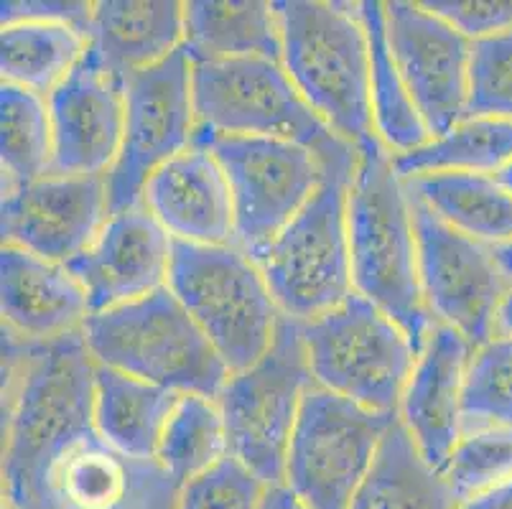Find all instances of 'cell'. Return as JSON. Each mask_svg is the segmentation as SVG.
Listing matches in <instances>:
<instances>
[{
	"instance_id": "obj_35",
	"label": "cell",
	"mask_w": 512,
	"mask_h": 509,
	"mask_svg": "<svg viewBox=\"0 0 512 509\" xmlns=\"http://www.w3.org/2000/svg\"><path fill=\"white\" fill-rule=\"evenodd\" d=\"M265 484L232 456L186 482L174 509H258Z\"/></svg>"
},
{
	"instance_id": "obj_22",
	"label": "cell",
	"mask_w": 512,
	"mask_h": 509,
	"mask_svg": "<svg viewBox=\"0 0 512 509\" xmlns=\"http://www.w3.org/2000/svg\"><path fill=\"white\" fill-rule=\"evenodd\" d=\"M184 3L100 0L92 6L90 44L120 74L156 67L184 46Z\"/></svg>"
},
{
	"instance_id": "obj_39",
	"label": "cell",
	"mask_w": 512,
	"mask_h": 509,
	"mask_svg": "<svg viewBox=\"0 0 512 509\" xmlns=\"http://www.w3.org/2000/svg\"><path fill=\"white\" fill-rule=\"evenodd\" d=\"M258 509H306V507H304V502H301V499L286 487V484H281V487L265 489Z\"/></svg>"
},
{
	"instance_id": "obj_24",
	"label": "cell",
	"mask_w": 512,
	"mask_h": 509,
	"mask_svg": "<svg viewBox=\"0 0 512 509\" xmlns=\"http://www.w3.org/2000/svg\"><path fill=\"white\" fill-rule=\"evenodd\" d=\"M184 46L192 59H271L283 62L276 6L263 0L184 3Z\"/></svg>"
},
{
	"instance_id": "obj_29",
	"label": "cell",
	"mask_w": 512,
	"mask_h": 509,
	"mask_svg": "<svg viewBox=\"0 0 512 509\" xmlns=\"http://www.w3.org/2000/svg\"><path fill=\"white\" fill-rule=\"evenodd\" d=\"M512 163V120L467 118L444 138L431 140L428 146L406 156H393L400 179L421 174H464L497 176Z\"/></svg>"
},
{
	"instance_id": "obj_4",
	"label": "cell",
	"mask_w": 512,
	"mask_h": 509,
	"mask_svg": "<svg viewBox=\"0 0 512 509\" xmlns=\"http://www.w3.org/2000/svg\"><path fill=\"white\" fill-rule=\"evenodd\" d=\"M276 6L283 69L324 123L357 151H375L370 49L360 6L281 0Z\"/></svg>"
},
{
	"instance_id": "obj_27",
	"label": "cell",
	"mask_w": 512,
	"mask_h": 509,
	"mask_svg": "<svg viewBox=\"0 0 512 509\" xmlns=\"http://www.w3.org/2000/svg\"><path fill=\"white\" fill-rule=\"evenodd\" d=\"M360 18L370 49V100L375 133L393 156H406L431 143L426 123L418 115L406 82L395 67L388 44L385 3H360Z\"/></svg>"
},
{
	"instance_id": "obj_38",
	"label": "cell",
	"mask_w": 512,
	"mask_h": 509,
	"mask_svg": "<svg viewBox=\"0 0 512 509\" xmlns=\"http://www.w3.org/2000/svg\"><path fill=\"white\" fill-rule=\"evenodd\" d=\"M459 509H512V482L502 484V487L462 504Z\"/></svg>"
},
{
	"instance_id": "obj_19",
	"label": "cell",
	"mask_w": 512,
	"mask_h": 509,
	"mask_svg": "<svg viewBox=\"0 0 512 509\" xmlns=\"http://www.w3.org/2000/svg\"><path fill=\"white\" fill-rule=\"evenodd\" d=\"M474 352L459 331L434 324L400 400V423L441 474L464 436V387Z\"/></svg>"
},
{
	"instance_id": "obj_1",
	"label": "cell",
	"mask_w": 512,
	"mask_h": 509,
	"mask_svg": "<svg viewBox=\"0 0 512 509\" xmlns=\"http://www.w3.org/2000/svg\"><path fill=\"white\" fill-rule=\"evenodd\" d=\"M95 370L82 331L29 349L8 418L3 461L6 499L13 509L41 504L54 464L69 448L97 436Z\"/></svg>"
},
{
	"instance_id": "obj_30",
	"label": "cell",
	"mask_w": 512,
	"mask_h": 509,
	"mask_svg": "<svg viewBox=\"0 0 512 509\" xmlns=\"http://www.w3.org/2000/svg\"><path fill=\"white\" fill-rule=\"evenodd\" d=\"M227 456V431L217 400L181 395L158 446L156 461L161 469L181 489Z\"/></svg>"
},
{
	"instance_id": "obj_6",
	"label": "cell",
	"mask_w": 512,
	"mask_h": 509,
	"mask_svg": "<svg viewBox=\"0 0 512 509\" xmlns=\"http://www.w3.org/2000/svg\"><path fill=\"white\" fill-rule=\"evenodd\" d=\"M166 286L230 372L248 370L271 349L283 314L260 268L240 247L174 240Z\"/></svg>"
},
{
	"instance_id": "obj_40",
	"label": "cell",
	"mask_w": 512,
	"mask_h": 509,
	"mask_svg": "<svg viewBox=\"0 0 512 509\" xmlns=\"http://www.w3.org/2000/svg\"><path fill=\"white\" fill-rule=\"evenodd\" d=\"M497 336H512V288L505 296L497 314Z\"/></svg>"
},
{
	"instance_id": "obj_23",
	"label": "cell",
	"mask_w": 512,
	"mask_h": 509,
	"mask_svg": "<svg viewBox=\"0 0 512 509\" xmlns=\"http://www.w3.org/2000/svg\"><path fill=\"white\" fill-rule=\"evenodd\" d=\"M179 398V392L164 390V387L97 364V436L130 459L156 461L161 436Z\"/></svg>"
},
{
	"instance_id": "obj_36",
	"label": "cell",
	"mask_w": 512,
	"mask_h": 509,
	"mask_svg": "<svg viewBox=\"0 0 512 509\" xmlns=\"http://www.w3.org/2000/svg\"><path fill=\"white\" fill-rule=\"evenodd\" d=\"M426 6L469 41L512 31V0H428Z\"/></svg>"
},
{
	"instance_id": "obj_37",
	"label": "cell",
	"mask_w": 512,
	"mask_h": 509,
	"mask_svg": "<svg viewBox=\"0 0 512 509\" xmlns=\"http://www.w3.org/2000/svg\"><path fill=\"white\" fill-rule=\"evenodd\" d=\"M21 21H51L69 23L90 36L92 6L90 3H44V0H26V3H3V26Z\"/></svg>"
},
{
	"instance_id": "obj_14",
	"label": "cell",
	"mask_w": 512,
	"mask_h": 509,
	"mask_svg": "<svg viewBox=\"0 0 512 509\" xmlns=\"http://www.w3.org/2000/svg\"><path fill=\"white\" fill-rule=\"evenodd\" d=\"M388 44L431 140L469 118L472 41L426 3H385Z\"/></svg>"
},
{
	"instance_id": "obj_33",
	"label": "cell",
	"mask_w": 512,
	"mask_h": 509,
	"mask_svg": "<svg viewBox=\"0 0 512 509\" xmlns=\"http://www.w3.org/2000/svg\"><path fill=\"white\" fill-rule=\"evenodd\" d=\"M512 428V336H495L474 352L464 387V433Z\"/></svg>"
},
{
	"instance_id": "obj_12",
	"label": "cell",
	"mask_w": 512,
	"mask_h": 509,
	"mask_svg": "<svg viewBox=\"0 0 512 509\" xmlns=\"http://www.w3.org/2000/svg\"><path fill=\"white\" fill-rule=\"evenodd\" d=\"M194 133L192 56L186 46L156 67L128 74L123 143L105 176L107 212L120 214L138 207L148 179L192 148Z\"/></svg>"
},
{
	"instance_id": "obj_20",
	"label": "cell",
	"mask_w": 512,
	"mask_h": 509,
	"mask_svg": "<svg viewBox=\"0 0 512 509\" xmlns=\"http://www.w3.org/2000/svg\"><path fill=\"white\" fill-rule=\"evenodd\" d=\"M143 207L174 240L235 245V209L220 163L194 143L148 179Z\"/></svg>"
},
{
	"instance_id": "obj_7",
	"label": "cell",
	"mask_w": 512,
	"mask_h": 509,
	"mask_svg": "<svg viewBox=\"0 0 512 509\" xmlns=\"http://www.w3.org/2000/svg\"><path fill=\"white\" fill-rule=\"evenodd\" d=\"M299 321L283 316L271 349L248 370L232 372L217 405L227 448L265 487L286 484V459L306 392L314 387Z\"/></svg>"
},
{
	"instance_id": "obj_28",
	"label": "cell",
	"mask_w": 512,
	"mask_h": 509,
	"mask_svg": "<svg viewBox=\"0 0 512 509\" xmlns=\"http://www.w3.org/2000/svg\"><path fill=\"white\" fill-rule=\"evenodd\" d=\"M90 36L69 23L21 21L3 26V84L49 97L85 56Z\"/></svg>"
},
{
	"instance_id": "obj_17",
	"label": "cell",
	"mask_w": 512,
	"mask_h": 509,
	"mask_svg": "<svg viewBox=\"0 0 512 509\" xmlns=\"http://www.w3.org/2000/svg\"><path fill=\"white\" fill-rule=\"evenodd\" d=\"M174 237L143 204L110 214L90 247L67 265L85 286L90 314L118 308L169 283Z\"/></svg>"
},
{
	"instance_id": "obj_5",
	"label": "cell",
	"mask_w": 512,
	"mask_h": 509,
	"mask_svg": "<svg viewBox=\"0 0 512 509\" xmlns=\"http://www.w3.org/2000/svg\"><path fill=\"white\" fill-rule=\"evenodd\" d=\"M79 331L97 364L179 395L217 400L232 375L169 286L90 314Z\"/></svg>"
},
{
	"instance_id": "obj_25",
	"label": "cell",
	"mask_w": 512,
	"mask_h": 509,
	"mask_svg": "<svg viewBox=\"0 0 512 509\" xmlns=\"http://www.w3.org/2000/svg\"><path fill=\"white\" fill-rule=\"evenodd\" d=\"M349 509H459V502L398 418Z\"/></svg>"
},
{
	"instance_id": "obj_18",
	"label": "cell",
	"mask_w": 512,
	"mask_h": 509,
	"mask_svg": "<svg viewBox=\"0 0 512 509\" xmlns=\"http://www.w3.org/2000/svg\"><path fill=\"white\" fill-rule=\"evenodd\" d=\"M179 484L158 461H138L100 436L85 438L54 464L41 504L49 509H174Z\"/></svg>"
},
{
	"instance_id": "obj_15",
	"label": "cell",
	"mask_w": 512,
	"mask_h": 509,
	"mask_svg": "<svg viewBox=\"0 0 512 509\" xmlns=\"http://www.w3.org/2000/svg\"><path fill=\"white\" fill-rule=\"evenodd\" d=\"M125 74L95 46L46 97L51 115V174L107 176L118 158L125 125Z\"/></svg>"
},
{
	"instance_id": "obj_9",
	"label": "cell",
	"mask_w": 512,
	"mask_h": 509,
	"mask_svg": "<svg viewBox=\"0 0 512 509\" xmlns=\"http://www.w3.org/2000/svg\"><path fill=\"white\" fill-rule=\"evenodd\" d=\"M344 176H324L306 207L253 260L271 288L281 314L306 324L344 301L352 286Z\"/></svg>"
},
{
	"instance_id": "obj_3",
	"label": "cell",
	"mask_w": 512,
	"mask_h": 509,
	"mask_svg": "<svg viewBox=\"0 0 512 509\" xmlns=\"http://www.w3.org/2000/svg\"><path fill=\"white\" fill-rule=\"evenodd\" d=\"M197 133L281 138L309 148L329 174L352 179L360 151L304 100L281 62L192 59Z\"/></svg>"
},
{
	"instance_id": "obj_32",
	"label": "cell",
	"mask_w": 512,
	"mask_h": 509,
	"mask_svg": "<svg viewBox=\"0 0 512 509\" xmlns=\"http://www.w3.org/2000/svg\"><path fill=\"white\" fill-rule=\"evenodd\" d=\"M444 479L459 507L512 482V428L464 433L444 469Z\"/></svg>"
},
{
	"instance_id": "obj_10",
	"label": "cell",
	"mask_w": 512,
	"mask_h": 509,
	"mask_svg": "<svg viewBox=\"0 0 512 509\" xmlns=\"http://www.w3.org/2000/svg\"><path fill=\"white\" fill-rule=\"evenodd\" d=\"M395 420L314 385L288 446L286 487L306 509H349Z\"/></svg>"
},
{
	"instance_id": "obj_11",
	"label": "cell",
	"mask_w": 512,
	"mask_h": 509,
	"mask_svg": "<svg viewBox=\"0 0 512 509\" xmlns=\"http://www.w3.org/2000/svg\"><path fill=\"white\" fill-rule=\"evenodd\" d=\"M220 163L235 209V247L250 260L271 245L324 184V166L309 148L255 135H194Z\"/></svg>"
},
{
	"instance_id": "obj_42",
	"label": "cell",
	"mask_w": 512,
	"mask_h": 509,
	"mask_svg": "<svg viewBox=\"0 0 512 509\" xmlns=\"http://www.w3.org/2000/svg\"><path fill=\"white\" fill-rule=\"evenodd\" d=\"M495 179L500 181V184L505 186L507 191H512V163H510V166H507V168H502V171L495 176Z\"/></svg>"
},
{
	"instance_id": "obj_34",
	"label": "cell",
	"mask_w": 512,
	"mask_h": 509,
	"mask_svg": "<svg viewBox=\"0 0 512 509\" xmlns=\"http://www.w3.org/2000/svg\"><path fill=\"white\" fill-rule=\"evenodd\" d=\"M469 118L512 120V31L472 41Z\"/></svg>"
},
{
	"instance_id": "obj_21",
	"label": "cell",
	"mask_w": 512,
	"mask_h": 509,
	"mask_svg": "<svg viewBox=\"0 0 512 509\" xmlns=\"http://www.w3.org/2000/svg\"><path fill=\"white\" fill-rule=\"evenodd\" d=\"M0 275L3 319L18 336L49 342L79 331L90 316L85 286L64 263L6 245Z\"/></svg>"
},
{
	"instance_id": "obj_2",
	"label": "cell",
	"mask_w": 512,
	"mask_h": 509,
	"mask_svg": "<svg viewBox=\"0 0 512 509\" xmlns=\"http://www.w3.org/2000/svg\"><path fill=\"white\" fill-rule=\"evenodd\" d=\"M347 230L355 293L388 314L421 354L436 321L423 298L406 181L385 146L360 153L349 181Z\"/></svg>"
},
{
	"instance_id": "obj_31",
	"label": "cell",
	"mask_w": 512,
	"mask_h": 509,
	"mask_svg": "<svg viewBox=\"0 0 512 509\" xmlns=\"http://www.w3.org/2000/svg\"><path fill=\"white\" fill-rule=\"evenodd\" d=\"M0 161L3 189L31 184L51 174V115L46 97L3 84L0 90Z\"/></svg>"
},
{
	"instance_id": "obj_41",
	"label": "cell",
	"mask_w": 512,
	"mask_h": 509,
	"mask_svg": "<svg viewBox=\"0 0 512 509\" xmlns=\"http://www.w3.org/2000/svg\"><path fill=\"white\" fill-rule=\"evenodd\" d=\"M492 255H495L497 265H500V270L505 273V278L510 280V286H512V245L492 247Z\"/></svg>"
},
{
	"instance_id": "obj_13",
	"label": "cell",
	"mask_w": 512,
	"mask_h": 509,
	"mask_svg": "<svg viewBox=\"0 0 512 509\" xmlns=\"http://www.w3.org/2000/svg\"><path fill=\"white\" fill-rule=\"evenodd\" d=\"M418 242V273L431 319L456 329L482 349L497 336V314L510 293V280L492 247L456 230L423 199L408 191Z\"/></svg>"
},
{
	"instance_id": "obj_16",
	"label": "cell",
	"mask_w": 512,
	"mask_h": 509,
	"mask_svg": "<svg viewBox=\"0 0 512 509\" xmlns=\"http://www.w3.org/2000/svg\"><path fill=\"white\" fill-rule=\"evenodd\" d=\"M105 176H44L3 189L6 245L34 252L54 263H69L87 250L105 227Z\"/></svg>"
},
{
	"instance_id": "obj_26",
	"label": "cell",
	"mask_w": 512,
	"mask_h": 509,
	"mask_svg": "<svg viewBox=\"0 0 512 509\" xmlns=\"http://www.w3.org/2000/svg\"><path fill=\"white\" fill-rule=\"evenodd\" d=\"M406 181V189L436 214L484 245H512V191L495 176L444 171Z\"/></svg>"
},
{
	"instance_id": "obj_8",
	"label": "cell",
	"mask_w": 512,
	"mask_h": 509,
	"mask_svg": "<svg viewBox=\"0 0 512 509\" xmlns=\"http://www.w3.org/2000/svg\"><path fill=\"white\" fill-rule=\"evenodd\" d=\"M314 382L377 413L398 415L416 367L411 339L360 293L301 324Z\"/></svg>"
}]
</instances>
